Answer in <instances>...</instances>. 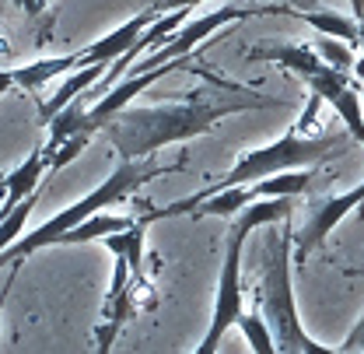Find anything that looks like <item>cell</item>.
Listing matches in <instances>:
<instances>
[{"mask_svg": "<svg viewBox=\"0 0 364 354\" xmlns=\"http://www.w3.org/2000/svg\"><path fill=\"white\" fill-rule=\"evenodd\" d=\"M158 18H161V14H158L154 7H144L140 14H134L130 21H123L119 28H112V32H105L102 39H95L91 46L77 49V71H81V67H95V63L112 67L119 56H127V53L134 49L136 39H140Z\"/></svg>", "mask_w": 364, "mask_h": 354, "instance_id": "cell-7", "label": "cell"}, {"mask_svg": "<svg viewBox=\"0 0 364 354\" xmlns=\"http://www.w3.org/2000/svg\"><path fill=\"white\" fill-rule=\"evenodd\" d=\"M14 4H18L28 18H43L46 7H49V0H14Z\"/></svg>", "mask_w": 364, "mask_h": 354, "instance_id": "cell-20", "label": "cell"}, {"mask_svg": "<svg viewBox=\"0 0 364 354\" xmlns=\"http://www.w3.org/2000/svg\"><path fill=\"white\" fill-rule=\"evenodd\" d=\"M196 4H203V0H151L147 7H154L158 14H168V11H179V7H196ZM277 4H284V7H294V11H318V0H277Z\"/></svg>", "mask_w": 364, "mask_h": 354, "instance_id": "cell-17", "label": "cell"}, {"mask_svg": "<svg viewBox=\"0 0 364 354\" xmlns=\"http://www.w3.org/2000/svg\"><path fill=\"white\" fill-rule=\"evenodd\" d=\"M343 277H364V266H343Z\"/></svg>", "mask_w": 364, "mask_h": 354, "instance_id": "cell-22", "label": "cell"}, {"mask_svg": "<svg viewBox=\"0 0 364 354\" xmlns=\"http://www.w3.org/2000/svg\"><path fill=\"white\" fill-rule=\"evenodd\" d=\"M43 176H49V155H46V147H36L14 172H7V189H4V200H0V222H4L21 200H28V197L39 193Z\"/></svg>", "mask_w": 364, "mask_h": 354, "instance_id": "cell-8", "label": "cell"}, {"mask_svg": "<svg viewBox=\"0 0 364 354\" xmlns=\"http://www.w3.org/2000/svg\"><path fill=\"white\" fill-rule=\"evenodd\" d=\"M354 78H358V81H364V56H358V60H354Z\"/></svg>", "mask_w": 364, "mask_h": 354, "instance_id": "cell-21", "label": "cell"}, {"mask_svg": "<svg viewBox=\"0 0 364 354\" xmlns=\"http://www.w3.org/2000/svg\"><path fill=\"white\" fill-rule=\"evenodd\" d=\"M358 36H361V46H364V18L358 21Z\"/></svg>", "mask_w": 364, "mask_h": 354, "instance_id": "cell-24", "label": "cell"}, {"mask_svg": "<svg viewBox=\"0 0 364 354\" xmlns=\"http://www.w3.org/2000/svg\"><path fill=\"white\" fill-rule=\"evenodd\" d=\"M361 109H364V98H361Z\"/></svg>", "mask_w": 364, "mask_h": 354, "instance_id": "cell-26", "label": "cell"}, {"mask_svg": "<svg viewBox=\"0 0 364 354\" xmlns=\"http://www.w3.org/2000/svg\"><path fill=\"white\" fill-rule=\"evenodd\" d=\"M291 260H294V228L280 222L277 235L263 246V264H259V281L249 288L252 306L270 326V337L280 354H305L309 333L298 319L294 306V284H291Z\"/></svg>", "mask_w": 364, "mask_h": 354, "instance_id": "cell-5", "label": "cell"}, {"mask_svg": "<svg viewBox=\"0 0 364 354\" xmlns=\"http://www.w3.org/2000/svg\"><path fill=\"white\" fill-rule=\"evenodd\" d=\"M4 189H7V172H0V200H4Z\"/></svg>", "mask_w": 364, "mask_h": 354, "instance_id": "cell-23", "label": "cell"}, {"mask_svg": "<svg viewBox=\"0 0 364 354\" xmlns=\"http://www.w3.org/2000/svg\"><path fill=\"white\" fill-rule=\"evenodd\" d=\"M316 53L322 56V63L326 67H333V71H343V74H350L354 71V46L340 43V39H329V36H322L316 43Z\"/></svg>", "mask_w": 364, "mask_h": 354, "instance_id": "cell-16", "label": "cell"}, {"mask_svg": "<svg viewBox=\"0 0 364 354\" xmlns=\"http://www.w3.org/2000/svg\"><path fill=\"white\" fill-rule=\"evenodd\" d=\"M354 144L350 133H301L298 127L277 137L273 144L267 147H256V151H245L231 172H225L221 179L207 182L203 189L182 197V200H172V204H161V207H144L136 222L151 224V222H161V218H179V214H193L203 200H210L214 193L221 189H235V186H252L259 179H270V176H280V172H291V169H312L318 162H333L340 155H347Z\"/></svg>", "mask_w": 364, "mask_h": 354, "instance_id": "cell-2", "label": "cell"}, {"mask_svg": "<svg viewBox=\"0 0 364 354\" xmlns=\"http://www.w3.org/2000/svg\"><path fill=\"white\" fill-rule=\"evenodd\" d=\"M291 18H298V21L312 25L316 32L329 36V39H340V43L354 46V49L361 46L358 21H354V18H347V14H336V11H294V7H291Z\"/></svg>", "mask_w": 364, "mask_h": 354, "instance_id": "cell-12", "label": "cell"}, {"mask_svg": "<svg viewBox=\"0 0 364 354\" xmlns=\"http://www.w3.org/2000/svg\"><path fill=\"white\" fill-rule=\"evenodd\" d=\"M88 140H91L88 133H81V137H70V140H67V144H63V147L53 155V162H49V176H53V172H60L63 165H70V162H74V158H77V155L88 147Z\"/></svg>", "mask_w": 364, "mask_h": 354, "instance_id": "cell-18", "label": "cell"}, {"mask_svg": "<svg viewBox=\"0 0 364 354\" xmlns=\"http://www.w3.org/2000/svg\"><path fill=\"white\" fill-rule=\"evenodd\" d=\"M39 197V193H36ZM36 197H28V200H21L4 222H0V253L4 249H11L21 235H25V224H28V214L36 211Z\"/></svg>", "mask_w": 364, "mask_h": 354, "instance_id": "cell-15", "label": "cell"}, {"mask_svg": "<svg viewBox=\"0 0 364 354\" xmlns=\"http://www.w3.org/2000/svg\"><path fill=\"white\" fill-rule=\"evenodd\" d=\"M291 211H294V204L287 197H280V200H256L242 214H235V222H231L225 239V260H221V277H218V298H214V312H210V326H207V337L196 344L193 354H218L225 333L231 326H238V319L249 309L245 306L249 291L242 288V249H245V242H249V235L256 228L287 222Z\"/></svg>", "mask_w": 364, "mask_h": 354, "instance_id": "cell-4", "label": "cell"}, {"mask_svg": "<svg viewBox=\"0 0 364 354\" xmlns=\"http://www.w3.org/2000/svg\"><path fill=\"white\" fill-rule=\"evenodd\" d=\"M176 169H182V162H172V165H158L154 158L119 162V165H116V172H109V179H105L102 186H95V189L85 193L77 204H70L67 211L53 214L43 228H36V231L21 235L11 249H4V253H0V266H11V270L18 274V266L25 264L32 253H39V249H46V246H56V239H60V235H67L70 228L85 224L88 218L102 214V211H105V207H112V204H123L127 197H134L140 186L154 182V179L165 176V172H176Z\"/></svg>", "mask_w": 364, "mask_h": 354, "instance_id": "cell-3", "label": "cell"}, {"mask_svg": "<svg viewBox=\"0 0 364 354\" xmlns=\"http://www.w3.org/2000/svg\"><path fill=\"white\" fill-rule=\"evenodd\" d=\"M74 71H77V53H70V56H49V60H36V63L14 67V71H7V78H11V88L39 91L49 81H56L63 74H74Z\"/></svg>", "mask_w": 364, "mask_h": 354, "instance_id": "cell-10", "label": "cell"}, {"mask_svg": "<svg viewBox=\"0 0 364 354\" xmlns=\"http://www.w3.org/2000/svg\"><path fill=\"white\" fill-rule=\"evenodd\" d=\"M4 298H7V288H4V291H0V312H4Z\"/></svg>", "mask_w": 364, "mask_h": 354, "instance_id": "cell-25", "label": "cell"}, {"mask_svg": "<svg viewBox=\"0 0 364 354\" xmlns=\"http://www.w3.org/2000/svg\"><path fill=\"white\" fill-rule=\"evenodd\" d=\"M340 354H364V316L358 319V326L347 333V340H340Z\"/></svg>", "mask_w": 364, "mask_h": 354, "instance_id": "cell-19", "label": "cell"}, {"mask_svg": "<svg viewBox=\"0 0 364 354\" xmlns=\"http://www.w3.org/2000/svg\"><path fill=\"white\" fill-rule=\"evenodd\" d=\"M144 239H147V224L144 222H136L134 228H127V231H116V235H105V239H102L105 249H109L119 264L130 266L134 281H147V274H144Z\"/></svg>", "mask_w": 364, "mask_h": 354, "instance_id": "cell-11", "label": "cell"}, {"mask_svg": "<svg viewBox=\"0 0 364 354\" xmlns=\"http://www.w3.org/2000/svg\"><path fill=\"white\" fill-rule=\"evenodd\" d=\"M284 102L256 95L252 88H228L225 95L210 88H196L182 102H161V105H127L116 120L105 123V137L116 147L119 162H140L168 144H186L210 127H218L225 116L249 113V109H280Z\"/></svg>", "mask_w": 364, "mask_h": 354, "instance_id": "cell-1", "label": "cell"}, {"mask_svg": "<svg viewBox=\"0 0 364 354\" xmlns=\"http://www.w3.org/2000/svg\"><path fill=\"white\" fill-rule=\"evenodd\" d=\"M134 224H136V218H123V214H109V211H102V214L88 218L85 224L70 228L67 235H60V239H56V246H81V242H95V239H105V235L127 231V228H134Z\"/></svg>", "mask_w": 364, "mask_h": 354, "instance_id": "cell-13", "label": "cell"}, {"mask_svg": "<svg viewBox=\"0 0 364 354\" xmlns=\"http://www.w3.org/2000/svg\"><path fill=\"white\" fill-rule=\"evenodd\" d=\"M249 60H270V63H277V67L298 74L301 81H309V78H316L318 71H326V63H322V56L316 53V46H309V43L256 46V49H249Z\"/></svg>", "mask_w": 364, "mask_h": 354, "instance_id": "cell-9", "label": "cell"}, {"mask_svg": "<svg viewBox=\"0 0 364 354\" xmlns=\"http://www.w3.org/2000/svg\"><path fill=\"white\" fill-rule=\"evenodd\" d=\"M238 330L245 333V340H249L252 354H280L277 351V344H273V337H270V326H267V319L259 316L256 306L245 309V316L238 319Z\"/></svg>", "mask_w": 364, "mask_h": 354, "instance_id": "cell-14", "label": "cell"}, {"mask_svg": "<svg viewBox=\"0 0 364 354\" xmlns=\"http://www.w3.org/2000/svg\"><path fill=\"white\" fill-rule=\"evenodd\" d=\"M350 211H361L364 214V182H358L350 193H340V197L322 200V207L312 214V222L294 235V264L298 266L309 264V256H312L316 249H322V242L329 239V231L343 222Z\"/></svg>", "mask_w": 364, "mask_h": 354, "instance_id": "cell-6", "label": "cell"}]
</instances>
